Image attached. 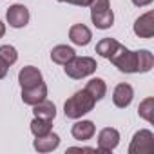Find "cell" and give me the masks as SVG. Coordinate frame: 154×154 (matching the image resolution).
<instances>
[{
    "label": "cell",
    "mask_w": 154,
    "mask_h": 154,
    "mask_svg": "<svg viewBox=\"0 0 154 154\" xmlns=\"http://www.w3.org/2000/svg\"><path fill=\"white\" fill-rule=\"evenodd\" d=\"M94 105H96V100L91 96V93L82 89V91H76L71 98H67V102L63 103V114L69 120H78L84 114L91 112Z\"/></svg>",
    "instance_id": "6da1fadb"
},
{
    "label": "cell",
    "mask_w": 154,
    "mask_h": 154,
    "mask_svg": "<svg viewBox=\"0 0 154 154\" xmlns=\"http://www.w3.org/2000/svg\"><path fill=\"white\" fill-rule=\"evenodd\" d=\"M96 60L91 56H74L72 60H69L63 65V71L69 78L72 80H82L85 76H91L93 72H96Z\"/></svg>",
    "instance_id": "7a4b0ae2"
},
{
    "label": "cell",
    "mask_w": 154,
    "mask_h": 154,
    "mask_svg": "<svg viewBox=\"0 0 154 154\" xmlns=\"http://www.w3.org/2000/svg\"><path fill=\"white\" fill-rule=\"evenodd\" d=\"M114 67H118V71L122 72H127V74H134V72H140L138 71V51H131L127 49L125 45H118L116 51L111 54L109 58Z\"/></svg>",
    "instance_id": "3957f363"
},
{
    "label": "cell",
    "mask_w": 154,
    "mask_h": 154,
    "mask_svg": "<svg viewBox=\"0 0 154 154\" xmlns=\"http://www.w3.org/2000/svg\"><path fill=\"white\" fill-rule=\"evenodd\" d=\"M91 8V20L96 29H109L114 24V13L111 9L109 0H93Z\"/></svg>",
    "instance_id": "277c9868"
},
{
    "label": "cell",
    "mask_w": 154,
    "mask_h": 154,
    "mask_svg": "<svg viewBox=\"0 0 154 154\" xmlns=\"http://www.w3.org/2000/svg\"><path fill=\"white\" fill-rule=\"evenodd\" d=\"M154 150V134L149 129H141L132 136L129 154H149Z\"/></svg>",
    "instance_id": "5b68a950"
},
{
    "label": "cell",
    "mask_w": 154,
    "mask_h": 154,
    "mask_svg": "<svg viewBox=\"0 0 154 154\" xmlns=\"http://www.w3.org/2000/svg\"><path fill=\"white\" fill-rule=\"evenodd\" d=\"M29 18H31L29 9H27L26 6H22V4H15V6H11V8L8 9V13H6V20H8V24H9L11 27H15V29H22V27H26V26L29 24Z\"/></svg>",
    "instance_id": "8992f818"
},
{
    "label": "cell",
    "mask_w": 154,
    "mask_h": 154,
    "mask_svg": "<svg viewBox=\"0 0 154 154\" xmlns=\"http://www.w3.org/2000/svg\"><path fill=\"white\" fill-rule=\"evenodd\" d=\"M120 143V132L112 127H105L98 132V152H112Z\"/></svg>",
    "instance_id": "52a82bcc"
},
{
    "label": "cell",
    "mask_w": 154,
    "mask_h": 154,
    "mask_svg": "<svg viewBox=\"0 0 154 154\" xmlns=\"http://www.w3.org/2000/svg\"><path fill=\"white\" fill-rule=\"evenodd\" d=\"M18 82H20V87H22V89H31V87L42 84L44 78H42V72H40L38 67H35V65H26V67H22L20 72H18Z\"/></svg>",
    "instance_id": "ba28073f"
},
{
    "label": "cell",
    "mask_w": 154,
    "mask_h": 154,
    "mask_svg": "<svg viewBox=\"0 0 154 154\" xmlns=\"http://www.w3.org/2000/svg\"><path fill=\"white\" fill-rule=\"evenodd\" d=\"M134 35L140 38H152L154 36V13L147 11L134 22Z\"/></svg>",
    "instance_id": "9c48e42d"
},
{
    "label": "cell",
    "mask_w": 154,
    "mask_h": 154,
    "mask_svg": "<svg viewBox=\"0 0 154 154\" xmlns=\"http://www.w3.org/2000/svg\"><path fill=\"white\" fill-rule=\"evenodd\" d=\"M132 98H134V89L129 84H118L114 87V91H112V103L116 107H120V109L129 107Z\"/></svg>",
    "instance_id": "30bf717a"
},
{
    "label": "cell",
    "mask_w": 154,
    "mask_h": 154,
    "mask_svg": "<svg viewBox=\"0 0 154 154\" xmlns=\"http://www.w3.org/2000/svg\"><path fill=\"white\" fill-rule=\"evenodd\" d=\"M94 132H96V127H94V123L89 122V120H80V122H76V123L72 125V129H71L72 138L78 140V141H87V140H91V138L94 136Z\"/></svg>",
    "instance_id": "8fae6325"
},
{
    "label": "cell",
    "mask_w": 154,
    "mask_h": 154,
    "mask_svg": "<svg viewBox=\"0 0 154 154\" xmlns=\"http://www.w3.org/2000/svg\"><path fill=\"white\" fill-rule=\"evenodd\" d=\"M45 96H47V85H45V82H42V84H38V85H35L31 89H22V102L27 103V105H31V107L36 105L38 102L45 100Z\"/></svg>",
    "instance_id": "7c38bea8"
},
{
    "label": "cell",
    "mask_w": 154,
    "mask_h": 154,
    "mask_svg": "<svg viewBox=\"0 0 154 154\" xmlns=\"http://www.w3.org/2000/svg\"><path fill=\"white\" fill-rule=\"evenodd\" d=\"M93 38V33L87 26L84 24H74L71 26L69 29V40L74 44V45H87Z\"/></svg>",
    "instance_id": "4fadbf2b"
},
{
    "label": "cell",
    "mask_w": 154,
    "mask_h": 154,
    "mask_svg": "<svg viewBox=\"0 0 154 154\" xmlns=\"http://www.w3.org/2000/svg\"><path fill=\"white\" fill-rule=\"evenodd\" d=\"M60 145V136L56 134V132H49V134H45V136H40V138H35V141H33V147H35V150H38V152H51V150H54L56 147Z\"/></svg>",
    "instance_id": "5bb4252c"
},
{
    "label": "cell",
    "mask_w": 154,
    "mask_h": 154,
    "mask_svg": "<svg viewBox=\"0 0 154 154\" xmlns=\"http://www.w3.org/2000/svg\"><path fill=\"white\" fill-rule=\"evenodd\" d=\"M74 56H76L74 49L69 47V45H63V44L54 45L53 51H51V60H53L54 63H58V65H65V63H67L69 60H72Z\"/></svg>",
    "instance_id": "9a60e30c"
},
{
    "label": "cell",
    "mask_w": 154,
    "mask_h": 154,
    "mask_svg": "<svg viewBox=\"0 0 154 154\" xmlns=\"http://www.w3.org/2000/svg\"><path fill=\"white\" fill-rule=\"evenodd\" d=\"M33 114L36 118H45V120H54L56 116V105L53 102H49L47 98L38 102L36 105H33Z\"/></svg>",
    "instance_id": "2e32d148"
},
{
    "label": "cell",
    "mask_w": 154,
    "mask_h": 154,
    "mask_svg": "<svg viewBox=\"0 0 154 154\" xmlns=\"http://www.w3.org/2000/svg\"><path fill=\"white\" fill-rule=\"evenodd\" d=\"M84 89H85V91H89V93H91V96H93L96 102L103 100V96L107 94V85H105V82H103L102 78H91Z\"/></svg>",
    "instance_id": "e0dca14e"
},
{
    "label": "cell",
    "mask_w": 154,
    "mask_h": 154,
    "mask_svg": "<svg viewBox=\"0 0 154 154\" xmlns=\"http://www.w3.org/2000/svg\"><path fill=\"white\" fill-rule=\"evenodd\" d=\"M118 45H120V42H118L116 38H111V36H109V38H102V40L96 44V53H98L102 58H107V60H109L111 54L116 51Z\"/></svg>",
    "instance_id": "ac0fdd59"
},
{
    "label": "cell",
    "mask_w": 154,
    "mask_h": 154,
    "mask_svg": "<svg viewBox=\"0 0 154 154\" xmlns=\"http://www.w3.org/2000/svg\"><path fill=\"white\" fill-rule=\"evenodd\" d=\"M53 131V120H45V118H36L31 122V132L35 138H40V136H45Z\"/></svg>",
    "instance_id": "d6986e66"
},
{
    "label": "cell",
    "mask_w": 154,
    "mask_h": 154,
    "mask_svg": "<svg viewBox=\"0 0 154 154\" xmlns=\"http://www.w3.org/2000/svg\"><path fill=\"white\" fill-rule=\"evenodd\" d=\"M154 65V56L150 51L147 49H140L138 51V71L140 72H149Z\"/></svg>",
    "instance_id": "ffe728a7"
},
{
    "label": "cell",
    "mask_w": 154,
    "mask_h": 154,
    "mask_svg": "<svg viewBox=\"0 0 154 154\" xmlns=\"http://www.w3.org/2000/svg\"><path fill=\"white\" fill-rule=\"evenodd\" d=\"M152 112H154V98L152 96H149V98H145L141 103H140V107H138V114L143 118V120H147L149 123H152Z\"/></svg>",
    "instance_id": "44dd1931"
},
{
    "label": "cell",
    "mask_w": 154,
    "mask_h": 154,
    "mask_svg": "<svg viewBox=\"0 0 154 154\" xmlns=\"http://www.w3.org/2000/svg\"><path fill=\"white\" fill-rule=\"evenodd\" d=\"M0 58H2L8 65H13L17 60H18V53L13 45L6 44V45H0Z\"/></svg>",
    "instance_id": "7402d4cb"
},
{
    "label": "cell",
    "mask_w": 154,
    "mask_h": 154,
    "mask_svg": "<svg viewBox=\"0 0 154 154\" xmlns=\"http://www.w3.org/2000/svg\"><path fill=\"white\" fill-rule=\"evenodd\" d=\"M67 4H72V6H82V8H89L93 4V0H63Z\"/></svg>",
    "instance_id": "603a6c76"
},
{
    "label": "cell",
    "mask_w": 154,
    "mask_h": 154,
    "mask_svg": "<svg viewBox=\"0 0 154 154\" xmlns=\"http://www.w3.org/2000/svg\"><path fill=\"white\" fill-rule=\"evenodd\" d=\"M8 71H9V65H8V63L2 60V58H0V80H2V78H6Z\"/></svg>",
    "instance_id": "cb8c5ba5"
},
{
    "label": "cell",
    "mask_w": 154,
    "mask_h": 154,
    "mask_svg": "<svg viewBox=\"0 0 154 154\" xmlns=\"http://www.w3.org/2000/svg\"><path fill=\"white\" fill-rule=\"evenodd\" d=\"M150 2H152V0H132V4L138 6V8H145V6H149Z\"/></svg>",
    "instance_id": "d4e9b609"
},
{
    "label": "cell",
    "mask_w": 154,
    "mask_h": 154,
    "mask_svg": "<svg viewBox=\"0 0 154 154\" xmlns=\"http://www.w3.org/2000/svg\"><path fill=\"white\" fill-rule=\"evenodd\" d=\"M6 35V24L4 22H0V38H2Z\"/></svg>",
    "instance_id": "484cf974"
}]
</instances>
